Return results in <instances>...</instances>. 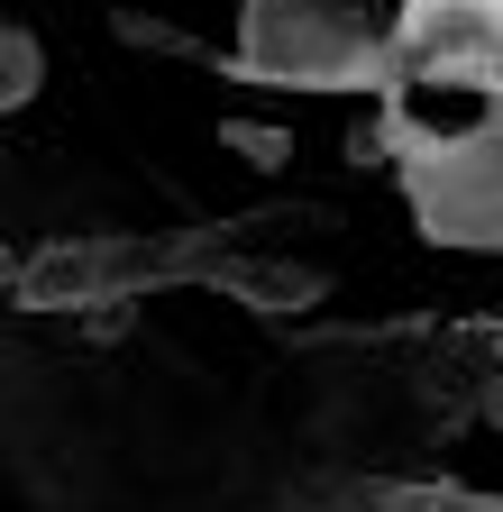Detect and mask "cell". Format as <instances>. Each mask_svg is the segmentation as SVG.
Returning <instances> with one entry per match:
<instances>
[{
    "label": "cell",
    "mask_w": 503,
    "mask_h": 512,
    "mask_svg": "<svg viewBox=\"0 0 503 512\" xmlns=\"http://www.w3.org/2000/svg\"><path fill=\"white\" fill-rule=\"evenodd\" d=\"M238 83L257 92H357L403 101L394 28H375L348 0H238Z\"/></svg>",
    "instance_id": "6da1fadb"
},
{
    "label": "cell",
    "mask_w": 503,
    "mask_h": 512,
    "mask_svg": "<svg viewBox=\"0 0 503 512\" xmlns=\"http://www.w3.org/2000/svg\"><path fill=\"white\" fill-rule=\"evenodd\" d=\"M385 138L403 156V202L421 238L503 256V92H485V110L458 128H412V110L385 101Z\"/></svg>",
    "instance_id": "7a4b0ae2"
},
{
    "label": "cell",
    "mask_w": 503,
    "mask_h": 512,
    "mask_svg": "<svg viewBox=\"0 0 503 512\" xmlns=\"http://www.w3.org/2000/svg\"><path fill=\"white\" fill-rule=\"evenodd\" d=\"M394 55L421 83H458L476 101L503 92V0H403Z\"/></svg>",
    "instance_id": "3957f363"
},
{
    "label": "cell",
    "mask_w": 503,
    "mask_h": 512,
    "mask_svg": "<svg viewBox=\"0 0 503 512\" xmlns=\"http://www.w3.org/2000/svg\"><path fill=\"white\" fill-rule=\"evenodd\" d=\"M37 83H46V46H37V28L0 19V119L28 110V101H37Z\"/></svg>",
    "instance_id": "277c9868"
},
{
    "label": "cell",
    "mask_w": 503,
    "mask_h": 512,
    "mask_svg": "<svg viewBox=\"0 0 503 512\" xmlns=\"http://www.w3.org/2000/svg\"><path fill=\"white\" fill-rule=\"evenodd\" d=\"M220 138H229L238 156H257V165H284V128H238V119H229Z\"/></svg>",
    "instance_id": "5b68a950"
}]
</instances>
